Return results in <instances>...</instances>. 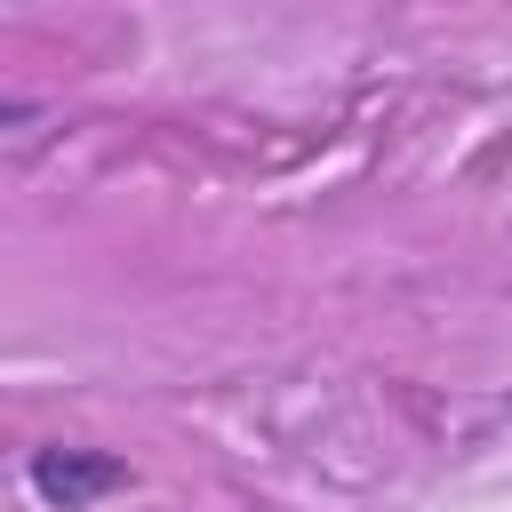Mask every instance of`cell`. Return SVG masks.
Listing matches in <instances>:
<instances>
[{"label":"cell","mask_w":512,"mask_h":512,"mask_svg":"<svg viewBox=\"0 0 512 512\" xmlns=\"http://www.w3.org/2000/svg\"><path fill=\"white\" fill-rule=\"evenodd\" d=\"M24 480H32V496L48 512H88L96 496L128 488V464L120 456H96V448H32Z\"/></svg>","instance_id":"cell-1"}]
</instances>
